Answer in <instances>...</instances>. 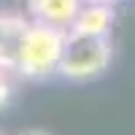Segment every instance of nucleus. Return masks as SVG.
<instances>
[{
    "label": "nucleus",
    "mask_w": 135,
    "mask_h": 135,
    "mask_svg": "<svg viewBox=\"0 0 135 135\" xmlns=\"http://www.w3.org/2000/svg\"><path fill=\"white\" fill-rule=\"evenodd\" d=\"M65 32L68 30H62V27H51V25H43V22H30L22 41H19L16 73H22L25 78H46L51 73H57Z\"/></svg>",
    "instance_id": "nucleus-1"
},
{
    "label": "nucleus",
    "mask_w": 135,
    "mask_h": 135,
    "mask_svg": "<svg viewBox=\"0 0 135 135\" xmlns=\"http://www.w3.org/2000/svg\"><path fill=\"white\" fill-rule=\"evenodd\" d=\"M111 57H114L111 35H81L68 30L57 73L70 81H89L111 65Z\"/></svg>",
    "instance_id": "nucleus-2"
},
{
    "label": "nucleus",
    "mask_w": 135,
    "mask_h": 135,
    "mask_svg": "<svg viewBox=\"0 0 135 135\" xmlns=\"http://www.w3.org/2000/svg\"><path fill=\"white\" fill-rule=\"evenodd\" d=\"M81 6H84V0H27V11L35 22L62 27V30L73 25Z\"/></svg>",
    "instance_id": "nucleus-3"
},
{
    "label": "nucleus",
    "mask_w": 135,
    "mask_h": 135,
    "mask_svg": "<svg viewBox=\"0 0 135 135\" xmlns=\"http://www.w3.org/2000/svg\"><path fill=\"white\" fill-rule=\"evenodd\" d=\"M114 19H116L114 6H108V3H84L68 30L81 32V35H111Z\"/></svg>",
    "instance_id": "nucleus-4"
},
{
    "label": "nucleus",
    "mask_w": 135,
    "mask_h": 135,
    "mask_svg": "<svg viewBox=\"0 0 135 135\" xmlns=\"http://www.w3.org/2000/svg\"><path fill=\"white\" fill-rule=\"evenodd\" d=\"M30 22L19 14H0V70H16L19 41Z\"/></svg>",
    "instance_id": "nucleus-5"
},
{
    "label": "nucleus",
    "mask_w": 135,
    "mask_h": 135,
    "mask_svg": "<svg viewBox=\"0 0 135 135\" xmlns=\"http://www.w3.org/2000/svg\"><path fill=\"white\" fill-rule=\"evenodd\" d=\"M8 100H11V81H8L6 70H0V108H6Z\"/></svg>",
    "instance_id": "nucleus-6"
},
{
    "label": "nucleus",
    "mask_w": 135,
    "mask_h": 135,
    "mask_svg": "<svg viewBox=\"0 0 135 135\" xmlns=\"http://www.w3.org/2000/svg\"><path fill=\"white\" fill-rule=\"evenodd\" d=\"M84 3H108V6H116V3H122V0H84Z\"/></svg>",
    "instance_id": "nucleus-7"
},
{
    "label": "nucleus",
    "mask_w": 135,
    "mask_h": 135,
    "mask_svg": "<svg viewBox=\"0 0 135 135\" xmlns=\"http://www.w3.org/2000/svg\"><path fill=\"white\" fill-rule=\"evenodd\" d=\"M25 135H49V132H38V130H32V132H25Z\"/></svg>",
    "instance_id": "nucleus-8"
}]
</instances>
